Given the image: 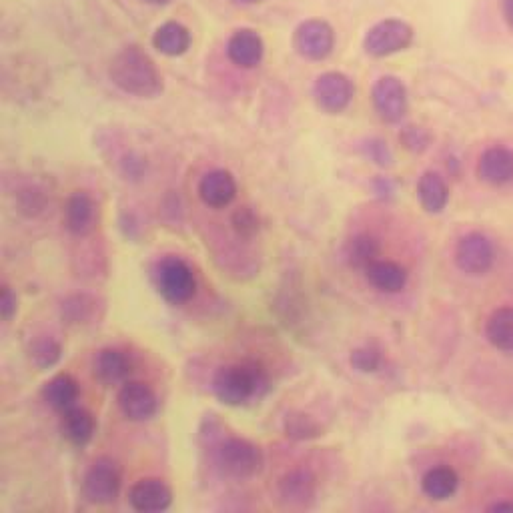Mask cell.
Returning a JSON list of instances; mask_svg holds the SVG:
<instances>
[{"label":"cell","mask_w":513,"mask_h":513,"mask_svg":"<svg viewBox=\"0 0 513 513\" xmlns=\"http://www.w3.org/2000/svg\"><path fill=\"white\" fill-rule=\"evenodd\" d=\"M271 391L265 367L253 359L227 363L213 375V393L227 407H245Z\"/></svg>","instance_id":"obj_1"},{"label":"cell","mask_w":513,"mask_h":513,"mask_svg":"<svg viewBox=\"0 0 513 513\" xmlns=\"http://www.w3.org/2000/svg\"><path fill=\"white\" fill-rule=\"evenodd\" d=\"M111 81L127 95L155 99L163 93V79L153 61L137 47L123 49L111 63Z\"/></svg>","instance_id":"obj_2"},{"label":"cell","mask_w":513,"mask_h":513,"mask_svg":"<svg viewBox=\"0 0 513 513\" xmlns=\"http://www.w3.org/2000/svg\"><path fill=\"white\" fill-rule=\"evenodd\" d=\"M153 283L157 293L171 305H185L189 303L199 289L195 269L177 255H165L153 267Z\"/></svg>","instance_id":"obj_3"},{"label":"cell","mask_w":513,"mask_h":513,"mask_svg":"<svg viewBox=\"0 0 513 513\" xmlns=\"http://www.w3.org/2000/svg\"><path fill=\"white\" fill-rule=\"evenodd\" d=\"M453 263L465 277H485L497 263V247L487 233L467 231L453 247Z\"/></svg>","instance_id":"obj_4"},{"label":"cell","mask_w":513,"mask_h":513,"mask_svg":"<svg viewBox=\"0 0 513 513\" xmlns=\"http://www.w3.org/2000/svg\"><path fill=\"white\" fill-rule=\"evenodd\" d=\"M215 463L225 477L245 481L261 473L263 453L261 449L243 437H227L215 451Z\"/></svg>","instance_id":"obj_5"},{"label":"cell","mask_w":513,"mask_h":513,"mask_svg":"<svg viewBox=\"0 0 513 513\" xmlns=\"http://www.w3.org/2000/svg\"><path fill=\"white\" fill-rule=\"evenodd\" d=\"M121 485L119 465L109 457H99L83 477V495L89 503L109 505L117 501Z\"/></svg>","instance_id":"obj_6"},{"label":"cell","mask_w":513,"mask_h":513,"mask_svg":"<svg viewBox=\"0 0 513 513\" xmlns=\"http://www.w3.org/2000/svg\"><path fill=\"white\" fill-rule=\"evenodd\" d=\"M413 41V29L397 19H387L377 23L365 37V51L371 57H389L405 51Z\"/></svg>","instance_id":"obj_7"},{"label":"cell","mask_w":513,"mask_h":513,"mask_svg":"<svg viewBox=\"0 0 513 513\" xmlns=\"http://www.w3.org/2000/svg\"><path fill=\"white\" fill-rule=\"evenodd\" d=\"M477 179L493 189H503L513 183V149L505 145L487 147L475 167Z\"/></svg>","instance_id":"obj_8"},{"label":"cell","mask_w":513,"mask_h":513,"mask_svg":"<svg viewBox=\"0 0 513 513\" xmlns=\"http://www.w3.org/2000/svg\"><path fill=\"white\" fill-rule=\"evenodd\" d=\"M371 99L377 115L385 123H399L407 115V89L397 77H381L371 89Z\"/></svg>","instance_id":"obj_9"},{"label":"cell","mask_w":513,"mask_h":513,"mask_svg":"<svg viewBox=\"0 0 513 513\" xmlns=\"http://www.w3.org/2000/svg\"><path fill=\"white\" fill-rule=\"evenodd\" d=\"M117 403L125 419L133 423L151 421L159 411V399L155 391L141 381H125L119 391Z\"/></svg>","instance_id":"obj_10"},{"label":"cell","mask_w":513,"mask_h":513,"mask_svg":"<svg viewBox=\"0 0 513 513\" xmlns=\"http://www.w3.org/2000/svg\"><path fill=\"white\" fill-rule=\"evenodd\" d=\"M355 95L353 83L341 73H325L313 85L317 107L329 115L343 113Z\"/></svg>","instance_id":"obj_11"},{"label":"cell","mask_w":513,"mask_h":513,"mask_svg":"<svg viewBox=\"0 0 513 513\" xmlns=\"http://www.w3.org/2000/svg\"><path fill=\"white\" fill-rule=\"evenodd\" d=\"M335 45L333 29L325 21H307L295 33V49L309 61H323Z\"/></svg>","instance_id":"obj_12"},{"label":"cell","mask_w":513,"mask_h":513,"mask_svg":"<svg viewBox=\"0 0 513 513\" xmlns=\"http://www.w3.org/2000/svg\"><path fill=\"white\" fill-rule=\"evenodd\" d=\"M129 503L139 513H161L171 507L173 491L161 479H141L129 489Z\"/></svg>","instance_id":"obj_13"},{"label":"cell","mask_w":513,"mask_h":513,"mask_svg":"<svg viewBox=\"0 0 513 513\" xmlns=\"http://www.w3.org/2000/svg\"><path fill=\"white\" fill-rule=\"evenodd\" d=\"M199 197L209 209H225L237 197V181L225 169H213L199 181Z\"/></svg>","instance_id":"obj_14"},{"label":"cell","mask_w":513,"mask_h":513,"mask_svg":"<svg viewBox=\"0 0 513 513\" xmlns=\"http://www.w3.org/2000/svg\"><path fill=\"white\" fill-rule=\"evenodd\" d=\"M279 497L291 507H307L317 497V477L309 469H291L279 479Z\"/></svg>","instance_id":"obj_15"},{"label":"cell","mask_w":513,"mask_h":513,"mask_svg":"<svg viewBox=\"0 0 513 513\" xmlns=\"http://www.w3.org/2000/svg\"><path fill=\"white\" fill-rule=\"evenodd\" d=\"M65 227L75 237H87L97 223V205L85 191H75L65 203Z\"/></svg>","instance_id":"obj_16"},{"label":"cell","mask_w":513,"mask_h":513,"mask_svg":"<svg viewBox=\"0 0 513 513\" xmlns=\"http://www.w3.org/2000/svg\"><path fill=\"white\" fill-rule=\"evenodd\" d=\"M367 283L385 295H397L405 291L409 283V273L401 263L389 261V259H377L373 261L365 271Z\"/></svg>","instance_id":"obj_17"},{"label":"cell","mask_w":513,"mask_h":513,"mask_svg":"<svg viewBox=\"0 0 513 513\" xmlns=\"http://www.w3.org/2000/svg\"><path fill=\"white\" fill-rule=\"evenodd\" d=\"M459 485V473L447 463H437L429 467L421 477V491L431 501H449L459 491Z\"/></svg>","instance_id":"obj_18"},{"label":"cell","mask_w":513,"mask_h":513,"mask_svg":"<svg viewBox=\"0 0 513 513\" xmlns=\"http://www.w3.org/2000/svg\"><path fill=\"white\" fill-rule=\"evenodd\" d=\"M417 199L425 213L441 215L451 199V191L445 177L437 171H425L417 181Z\"/></svg>","instance_id":"obj_19"},{"label":"cell","mask_w":513,"mask_h":513,"mask_svg":"<svg viewBox=\"0 0 513 513\" xmlns=\"http://www.w3.org/2000/svg\"><path fill=\"white\" fill-rule=\"evenodd\" d=\"M487 343L499 353H513V305H501L493 309L483 325Z\"/></svg>","instance_id":"obj_20"},{"label":"cell","mask_w":513,"mask_h":513,"mask_svg":"<svg viewBox=\"0 0 513 513\" xmlns=\"http://www.w3.org/2000/svg\"><path fill=\"white\" fill-rule=\"evenodd\" d=\"M131 359L117 347L101 349L93 359V373L105 385H119L131 373Z\"/></svg>","instance_id":"obj_21"},{"label":"cell","mask_w":513,"mask_h":513,"mask_svg":"<svg viewBox=\"0 0 513 513\" xmlns=\"http://www.w3.org/2000/svg\"><path fill=\"white\" fill-rule=\"evenodd\" d=\"M263 51H265V47H263L261 37L249 29L237 31L229 39V45H227V55H229L231 63L241 69L257 67L263 59Z\"/></svg>","instance_id":"obj_22"},{"label":"cell","mask_w":513,"mask_h":513,"mask_svg":"<svg viewBox=\"0 0 513 513\" xmlns=\"http://www.w3.org/2000/svg\"><path fill=\"white\" fill-rule=\"evenodd\" d=\"M61 431L71 445L85 447L91 443V439L97 431V423H95V417L87 409L75 405V407L63 411Z\"/></svg>","instance_id":"obj_23"},{"label":"cell","mask_w":513,"mask_h":513,"mask_svg":"<svg viewBox=\"0 0 513 513\" xmlns=\"http://www.w3.org/2000/svg\"><path fill=\"white\" fill-rule=\"evenodd\" d=\"M381 243L369 233H357L347 239L343 247L345 263L355 271H365L373 261L379 259Z\"/></svg>","instance_id":"obj_24"},{"label":"cell","mask_w":513,"mask_h":513,"mask_svg":"<svg viewBox=\"0 0 513 513\" xmlns=\"http://www.w3.org/2000/svg\"><path fill=\"white\" fill-rule=\"evenodd\" d=\"M43 397L53 409L67 411L79 401V383L69 373H59L45 383Z\"/></svg>","instance_id":"obj_25"},{"label":"cell","mask_w":513,"mask_h":513,"mask_svg":"<svg viewBox=\"0 0 513 513\" xmlns=\"http://www.w3.org/2000/svg\"><path fill=\"white\" fill-rule=\"evenodd\" d=\"M153 45L159 53L167 57H181L191 47V35L179 23H165L163 27L157 29L153 37Z\"/></svg>","instance_id":"obj_26"},{"label":"cell","mask_w":513,"mask_h":513,"mask_svg":"<svg viewBox=\"0 0 513 513\" xmlns=\"http://www.w3.org/2000/svg\"><path fill=\"white\" fill-rule=\"evenodd\" d=\"M283 429H285L287 437L297 439V441H307V439H315L321 435L319 423L303 411L287 413L285 421H283Z\"/></svg>","instance_id":"obj_27"},{"label":"cell","mask_w":513,"mask_h":513,"mask_svg":"<svg viewBox=\"0 0 513 513\" xmlns=\"http://www.w3.org/2000/svg\"><path fill=\"white\" fill-rule=\"evenodd\" d=\"M63 357V345L53 337H39L31 345V361L41 369H53Z\"/></svg>","instance_id":"obj_28"},{"label":"cell","mask_w":513,"mask_h":513,"mask_svg":"<svg viewBox=\"0 0 513 513\" xmlns=\"http://www.w3.org/2000/svg\"><path fill=\"white\" fill-rule=\"evenodd\" d=\"M349 363L357 373H377L383 367V353L373 345H363L351 351Z\"/></svg>","instance_id":"obj_29"},{"label":"cell","mask_w":513,"mask_h":513,"mask_svg":"<svg viewBox=\"0 0 513 513\" xmlns=\"http://www.w3.org/2000/svg\"><path fill=\"white\" fill-rule=\"evenodd\" d=\"M231 227L241 239H253L259 233V215L251 207H239L231 215Z\"/></svg>","instance_id":"obj_30"},{"label":"cell","mask_w":513,"mask_h":513,"mask_svg":"<svg viewBox=\"0 0 513 513\" xmlns=\"http://www.w3.org/2000/svg\"><path fill=\"white\" fill-rule=\"evenodd\" d=\"M399 141L401 145L411 151V153H423L429 149L431 145V135L423 129V127H405L401 133H399Z\"/></svg>","instance_id":"obj_31"},{"label":"cell","mask_w":513,"mask_h":513,"mask_svg":"<svg viewBox=\"0 0 513 513\" xmlns=\"http://www.w3.org/2000/svg\"><path fill=\"white\" fill-rule=\"evenodd\" d=\"M365 155L371 163H375L377 167H391L393 165V153L391 149L387 147L385 141L381 139H369L365 143Z\"/></svg>","instance_id":"obj_32"},{"label":"cell","mask_w":513,"mask_h":513,"mask_svg":"<svg viewBox=\"0 0 513 513\" xmlns=\"http://www.w3.org/2000/svg\"><path fill=\"white\" fill-rule=\"evenodd\" d=\"M43 209H45V195H43V191L31 187V189H25L21 193V211L23 213H27L29 217H35Z\"/></svg>","instance_id":"obj_33"},{"label":"cell","mask_w":513,"mask_h":513,"mask_svg":"<svg viewBox=\"0 0 513 513\" xmlns=\"http://www.w3.org/2000/svg\"><path fill=\"white\" fill-rule=\"evenodd\" d=\"M121 167H123V175L127 181H141L147 175V163L139 155H127L123 159Z\"/></svg>","instance_id":"obj_34"},{"label":"cell","mask_w":513,"mask_h":513,"mask_svg":"<svg viewBox=\"0 0 513 513\" xmlns=\"http://www.w3.org/2000/svg\"><path fill=\"white\" fill-rule=\"evenodd\" d=\"M17 311H19V299H17L15 291L9 285H5L3 295H0V315H3V321H7V323L13 321Z\"/></svg>","instance_id":"obj_35"},{"label":"cell","mask_w":513,"mask_h":513,"mask_svg":"<svg viewBox=\"0 0 513 513\" xmlns=\"http://www.w3.org/2000/svg\"><path fill=\"white\" fill-rule=\"evenodd\" d=\"M373 191L381 199H391L397 193V183L393 179H389V177H377L373 181Z\"/></svg>","instance_id":"obj_36"},{"label":"cell","mask_w":513,"mask_h":513,"mask_svg":"<svg viewBox=\"0 0 513 513\" xmlns=\"http://www.w3.org/2000/svg\"><path fill=\"white\" fill-rule=\"evenodd\" d=\"M487 511H493V513H513V501H495V503L487 505Z\"/></svg>","instance_id":"obj_37"},{"label":"cell","mask_w":513,"mask_h":513,"mask_svg":"<svg viewBox=\"0 0 513 513\" xmlns=\"http://www.w3.org/2000/svg\"><path fill=\"white\" fill-rule=\"evenodd\" d=\"M501 11H503V17H505V23L513 31V0H503Z\"/></svg>","instance_id":"obj_38"},{"label":"cell","mask_w":513,"mask_h":513,"mask_svg":"<svg viewBox=\"0 0 513 513\" xmlns=\"http://www.w3.org/2000/svg\"><path fill=\"white\" fill-rule=\"evenodd\" d=\"M145 3H149V5H167L169 0H145Z\"/></svg>","instance_id":"obj_39"},{"label":"cell","mask_w":513,"mask_h":513,"mask_svg":"<svg viewBox=\"0 0 513 513\" xmlns=\"http://www.w3.org/2000/svg\"><path fill=\"white\" fill-rule=\"evenodd\" d=\"M237 3H255V0H237Z\"/></svg>","instance_id":"obj_40"}]
</instances>
